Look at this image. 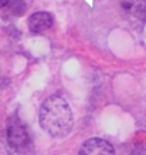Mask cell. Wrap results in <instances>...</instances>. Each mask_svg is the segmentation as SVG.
Masks as SVG:
<instances>
[{
  "label": "cell",
  "mask_w": 146,
  "mask_h": 155,
  "mask_svg": "<svg viewBox=\"0 0 146 155\" xmlns=\"http://www.w3.org/2000/svg\"><path fill=\"white\" fill-rule=\"evenodd\" d=\"M7 142L11 150L20 154L26 152L31 144L27 128L16 115L10 118L7 122Z\"/></svg>",
  "instance_id": "7a4b0ae2"
},
{
  "label": "cell",
  "mask_w": 146,
  "mask_h": 155,
  "mask_svg": "<svg viewBox=\"0 0 146 155\" xmlns=\"http://www.w3.org/2000/svg\"><path fill=\"white\" fill-rule=\"evenodd\" d=\"M7 3H9V0H0V7H5Z\"/></svg>",
  "instance_id": "5b68a950"
},
{
  "label": "cell",
  "mask_w": 146,
  "mask_h": 155,
  "mask_svg": "<svg viewBox=\"0 0 146 155\" xmlns=\"http://www.w3.org/2000/svg\"><path fill=\"white\" fill-rule=\"evenodd\" d=\"M80 155H115V150L102 138H91L81 145Z\"/></svg>",
  "instance_id": "3957f363"
},
{
  "label": "cell",
  "mask_w": 146,
  "mask_h": 155,
  "mask_svg": "<svg viewBox=\"0 0 146 155\" xmlns=\"http://www.w3.org/2000/svg\"><path fill=\"white\" fill-rule=\"evenodd\" d=\"M54 23V17L48 12H37L28 17V28L31 33H43L47 28H50Z\"/></svg>",
  "instance_id": "277c9868"
},
{
  "label": "cell",
  "mask_w": 146,
  "mask_h": 155,
  "mask_svg": "<svg viewBox=\"0 0 146 155\" xmlns=\"http://www.w3.org/2000/svg\"><path fill=\"white\" fill-rule=\"evenodd\" d=\"M38 118L41 128L52 138L67 137L74 125V115L70 104L58 95H51L41 104Z\"/></svg>",
  "instance_id": "6da1fadb"
}]
</instances>
